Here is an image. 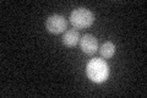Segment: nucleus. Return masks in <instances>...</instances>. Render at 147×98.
<instances>
[{
    "label": "nucleus",
    "mask_w": 147,
    "mask_h": 98,
    "mask_svg": "<svg viewBox=\"0 0 147 98\" xmlns=\"http://www.w3.org/2000/svg\"><path fill=\"white\" fill-rule=\"evenodd\" d=\"M87 77L96 83H102L107 81L109 76V66L102 58H93L91 59L86 66Z\"/></svg>",
    "instance_id": "obj_1"
},
{
    "label": "nucleus",
    "mask_w": 147,
    "mask_h": 98,
    "mask_svg": "<svg viewBox=\"0 0 147 98\" xmlns=\"http://www.w3.org/2000/svg\"><path fill=\"white\" fill-rule=\"evenodd\" d=\"M70 23L76 30H84L88 27L94 22V15L91 10L86 7H77L72 10L70 14Z\"/></svg>",
    "instance_id": "obj_2"
},
{
    "label": "nucleus",
    "mask_w": 147,
    "mask_h": 98,
    "mask_svg": "<svg viewBox=\"0 0 147 98\" xmlns=\"http://www.w3.org/2000/svg\"><path fill=\"white\" fill-rule=\"evenodd\" d=\"M66 28H67L66 18L63 15H59V14L50 15L47 18V21H45V30L52 34L63 33V32H65Z\"/></svg>",
    "instance_id": "obj_3"
},
{
    "label": "nucleus",
    "mask_w": 147,
    "mask_h": 98,
    "mask_svg": "<svg viewBox=\"0 0 147 98\" xmlns=\"http://www.w3.org/2000/svg\"><path fill=\"white\" fill-rule=\"evenodd\" d=\"M80 48L87 55H93L98 52V39L93 34H85L80 38Z\"/></svg>",
    "instance_id": "obj_4"
},
{
    "label": "nucleus",
    "mask_w": 147,
    "mask_h": 98,
    "mask_svg": "<svg viewBox=\"0 0 147 98\" xmlns=\"http://www.w3.org/2000/svg\"><path fill=\"white\" fill-rule=\"evenodd\" d=\"M80 32L79 30L76 28H72V30H67L64 32V36H63V44L67 47V48H72L79 44L80 42Z\"/></svg>",
    "instance_id": "obj_5"
},
{
    "label": "nucleus",
    "mask_w": 147,
    "mask_h": 98,
    "mask_svg": "<svg viewBox=\"0 0 147 98\" xmlns=\"http://www.w3.org/2000/svg\"><path fill=\"white\" fill-rule=\"evenodd\" d=\"M98 52L103 59H109L115 54V44H114L113 42H109V41L104 42V43L98 48Z\"/></svg>",
    "instance_id": "obj_6"
}]
</instances>
